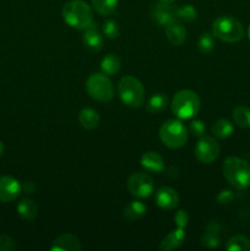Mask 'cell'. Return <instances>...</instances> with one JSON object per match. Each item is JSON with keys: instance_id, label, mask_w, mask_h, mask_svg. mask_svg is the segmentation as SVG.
<instances>
[{"instance_id": "cell-1", "label": "cell", "mask_w": 250, "mask_h": 251, "mask_svg": "<svg viewBox=\"0 0 250 251\" xmlns=\"http://www.w3.org/2000/svg\"><path fill=\"white\" fill-rule=\"evenodd\" d=\"M222 173L225 180L238 190L250 186V164L239 157H228L223 162Z\"/></svg>"}, {"instance_id": "cell-2", "label": "cell", "mask_w": 250, "mask_h": 251, "mask_svg": "<svg viewBox=\"0 0 250 251\" xmlns=\"http://www.w3.org/2000/svg\"><path fill=\"white\" fill-rule=\"evenodd\" d=\"M63 19L70 27L85 29L93 24L92 7L83 0H70L63 7Z\"/></svg>"}, {"instance_id": "cell-3", "label": "cell", "mask_w": 250, "mask_h": 251, "mask_svg": "<svg viewBox=\"0 0 250 251\" xmlns=\"http://www.w3.org/2000/svg\"><path fill=\"white\" fill-rule=\"evenodd\" d=\"M172 112L178 119H193L201 108V100L198 93L191 90H181L174 95L172 100Z\"/></svg>"}, {"instance_id": "cell-4", "label": "cell", "mask_w": 250, "mask_h": 251, "mask_svg": "<svg viewBox=\"0 0 250 251\" xmlns=\"http://www.w3.org/2000/svg\"><path fill=\"white\" fill-rule=\"evenodd\" d=\"M212 36L225 43H237L244 37V27L235 17L223 15L213 21Z\"/></svg>"}, {"instance_id": "cell-5", "label": "cell", "mask_w": 250, "mask_h": 251, "mask_svg": "<svg viewBox=\"0 0 250 251\" xmlns=\"http://www.w3.org/2000/svg\"><path fill=\"white\" fill-rule=\"evenodd\" d=\"M118 95L130 108H140L145 102V87L135 76H124L118 85Z\"/></svg>"}, {"instance_id": "cell-6", "label": "cell", "mask_w": 250, "mask_h": 251, "mask_svg": "<svg viewBox=\"0 0 250 251\" xmlns=\"http://www.w3.org/2000/svg\"><path fill=\"white\" fill-rule=\"evenodd\" d=\"M188 137V129L180 119H169L159 127V139L168 149H180L186 144Z\"/></svg>"}, {"instance_id": "cell-7", "label": "cell", "mask_w": 250, "mask_h": 251, "mask_svg": "<svg viewBox=\"0 0 250 251\" xmlns=\"http://www.w3.org/2000/svg\"><path fill=\"white\" fill-rule=\"evenodd\" d=\"M88 96L98 102L107 103L114 97V87L105 74H92L86 81Z\"/></svg>"}, {"instance_id": "cell-8", "label": "cell", "mask_w": 250, "mask_h": 251, "mask_svg": "<svg viewBox=\"0 0 250 251\" xmlns=\"http://www.w3.org/2000/svg\"><path fill=\"white\" fill-rule=\"evenodd\" d=\"M127 189L135 198L147 199L153 193L154 184L149 174L136 172V173H132L127 179Z\"/></svg>"}, {"instance_id": "cell-9", "label": "cell", "mask_w": 250, "mask_h": 251, "mask_svg": "<svg viewBox=\"0 0 250 251\" xmlns=\"http://www.w3.org/2000/svg\"><path fill=\"white\" fill-rule=\"evenodd\" d=\"M221 152L220 144L212 136H201L195 146V157L203 164H210L218 158Z\"/></svg>"}, {"instance_id": "cell-10", "label": "cell", "mask_w": 250, "mask_h": 251, "mask_svg": "<svg viewBox=\"0 0 250 251\" xmlns=\"http://www.w3.org/2000/svg\"><path fill=\"white\" fill-rule=\"evenodd\" d=\"M22 191V186L17 179L11 176H0V202L7 203L16 200Z\"/></svg>"}, {"instance_id": "cell-11", "label": "cell", "mask_w": 250, "mask_h": 251, "mask_svg": "<svg viewBox=\"0 0 250 251\" xmlns=\"http://www.w3.org/2000/svg\"><path fill=\"white\" fill-rule=\"evenodd\" d=\"M151 17L158 26L166 27L174 20H176L175 9L171 6V4H164L158 1L157 4L152 5Z\"/></svg>"}, {"instance_id": "cell-12", "label": "cell", "mask_w": 250, "mask_h": 251, "mask_svg": "<svg viewBox=\"0 0 250 251\" xmlns=\"http://www.w3.org/2000/svg\"><path fill=\"white\" fill-rule=\"evenodd\" d=\"M154 201H156V205L162 210H174L179 205L180 198H179L178 191L174 190L173 188L163 186L156 191Z\"/></svg>"}, {"instance_id": "cell-13", "label": "cell", "mask_w": 250, "mask_h": 251, "mask_svg": "<svg viewBox=\"0 0 250 251\" xmlns=\"http://www.w3.org/2000/svg\"><path fill=\"white\" fill-rule=\"evenodd\" d=\"M82 43L91 51H96L97 53V51L102 50L104 39H103V34L100 31V28H98L97 24L93 22L91 26L83 29Z\"/></svg>"}, {"instance_id": "cell-14", "label": "cell", "mask_w": 250, "mask_h": 251, "mask_svg": "<svg viewBox=\"0 0 250 251\" xmlns=\"http://www.w3.org/2000/svg\"><path fill=\"white\" fill-rule=\"evenodd\" d=\"M82 249L80 239L71 233H64L53 240L50 251H80Z\"/></svg>"}, {"instance_id": "cell-15", "label": "cell", "mask_w": 250, "mask_h": 251, "mask_svg": "<svg viewBox=\"0 0 250 251\" xmlns=\"http://www.w3.org/2000/svg\"><path fill=\"white\" fill-rule=\"evenodd\" d=\"M140 163L145 171L151 172V173H162L166 168L163 157L154 151L145 152L141 156Z\"/></svg>"}, {"instance_id": "cell-16", "label": "cell", "mask_w": 250, "mask_h": 251, "mask_svg": "<svg viewBox=\"0 0 250 251\" xmlns=\"http://www.w3.org/2000/svg\"><path fill=\"white\" fill-rule=\"evenodd\" d=\"M166 36L169 43L173 46H181L186 39V28L183 26L181 21L174 20L166 26Z\"/></svg>"}, {"instance_id": "cell-17", "label": "cell", "mask_w": 250, "mask_h": 251, "mask_svg": "<svg viewBox=\"0 0 250 251\" xmlns=\"http://www.w3.org/2000/svg\"><path fill=\"white\" fill-rule=\"evenodd\" d=\"M185 240V232H184V228H176V229L172 230L169 234H167V237L159 244V250L162 251H169L176 249V248L180 247L181 244Z\"/></svg>"}, {"instance_id": "cell-18", "label": "cell", "mask_w": 250, "mask_h": 251, "mask_svg": "<svg viewBox=\"0 0 250 251\" xmlns=\"http://www.w3.org/2000/svg\"><path fill=\"white\" fill-rule=\"evenodd\" d=\"M78 122L83 129L93 130L100 123V114L93 108H83L78 113Z\"/></svg>"}, {"instance_id": "cell-19", "label": "cell", "mask_w": 250, "mask_h": 251, "mask_svg": "<svg viewBox=\"0 0 250 251\" xmlns=\"http://www.w3.org/2000/svg\"><path fill=\"white\" fill-rule=\"evenodd\" d=\"M17 213L25 221H33L38 215V206L31 199H22L17 205Z\"/></svg>"}, {"instance_id": "cell-20", "label": "cell", "mask_w": 250, "mask_h": 251, "mask_svg": "<svg viewBox=\"0 0 250 251\" xmlns=\"http://www.w3.org/2000/svg\"><path fill=\"white\" fill-rule=\"evenodd\" d=\"M147 207L144 202L141 201L136 200V201H131V202L127 203L124 208V212H123V216L126 218L127 221H137L140 218L144 217L146 215Z\"/></svg>"}, {"instance_id": "cell-21", "label": "cell", "mask_w": 250, "mask_h": 251, "mask_svg": "<svg viewBox=\"0 0 250 251\" xmlns=\"http://www.w3.org/2000/svg\"><path fill=\"white\" fill-rule=\"evenodd\" d=\"M201 243L203 247L210 248H217L221 244V237H220V226L216 223H211L208 225L207 229H206L205 234L201 237Z\"/></svg>"}, {"instance_id": "cell-22", "label": "cell", "mask_w": 250, "mask_h": 251, "mask_svg": "<svg viewBox=\"0 0 250 251\" xmlns=\"http://www.w3.org/2000/svg\"><path fill=\"white\" fill-rule=\"evenodd\" d=\"M168 105V97L166 93H156L146 103V110L151 114H158L162 113Z\"/></svg>"}, {"instance_id": "cell-23", "label": "cell", "mask_w": 250, "mask_h": 251, "mask_svg": "<svg viewBox=\"0 0 250 251\" xmlns=\"http://www.w3.org/2000/svg\"><path fill=\"white\" fill-rule=\"evenodd\" d=\"M211 130H212L213 136L217 137V139H227V137H229L233 134L234 126H233V124L228 119L221 118V119L216 120L213 123Z\"/></svg>"}, {"instance_id": "cell-24", "label": "cell", "mask_w": 250, "mask_h": 251, "mask_svg": "<svg viewBox=\"0 0 250 251\" xmlns=\"http://www.w3.org/2000/svg\"><path fill=\"white\" fill-rule=\"evenodd\" d=\"M122 68V61L117 54H107L100 61V69L105 75H114Z\"/></svg>"}, {"instance_id": "cell-25", "label": "cell", "mask_w": 250, "mask_h": 251, "mask_svg": "<svg viewBox=\"0 0 250 251\" xmlns=\"http://www.w3.org/2000/svg\"><path fill=\"white\" fill-rule=\"evenodd\" d=\"M233 120L235 124L243 129H248L250 127V108L245 107V105H238L233 109Z\"/></svg>"}, {"instance_id": "cell-26", "label": "cell", "mask_w": 250, "mask_h": 251, "mask_svg": "<svg viewBox=\"0 0 250 251\" xmlns=\"http://www.w3.org/2000/svg\"><path fill=\"white\" fill-rule=\"evenodd\" d=\"M92 7L102 16L112 15L118 7V0H92Z\"/></svg>"}, {"instance_id": "cell-27", "label": "cell", "mask_w": 250, "mask_h": 251, "mask_svg": "<svg viewBox=\"0 0 250 251\" xmlns=\"http://www.w3.org/2000/svg\"><path fill=\"white\" fill-rule=\"evenodd\" d=\"M228 251H250V240L244 235H234L225 244Z\"/></svg>"}, {"instance_id": "cell-28", "label": "cell", "mask_w": 250, "mask_h": 251, "mask_svg": "<svg viewBox=\"0 0 250 251\" xmlns=\"http://www.w3.org/2000/svg\"><path fill=\"white\" fill-rule=\"evenodd\" d=\"M176 20L184 22H193L198 19V10L190 4L181 5L180 7L175 9Z\"/></svg>"}, {"instance_id": "cell-29", "label": "cell", "mask_w": 250, "mask_h": 251, "mask_svg": "<svg viewBox=\"0 0 250 251\" xmlns=\"http://www.w3.org/2000/svg\"><path fill=\"white\" fill-rule=\"evenodd\" d=\"M198 49L202 54H208L215 49V41L212 34L202 33L198 41Z\"/></svg>"}, {"instance_id": "cell-30", "label": "cell", "mask_w": 250, "mask_h": 251, "mask_svg": "<svg viewBox=\"0 0 250 251\" xmlns=\"http://www.w3.org/2000/svg\"><path fill=\"white\" fill-rule=\"evenodd\" d=\"M103 33H104V36L107 37V38L109 39H115L119 37L120 34V27L119 25H118L117 21H114V20H105L104 22H103Z\"/></svg>"}, {"instance_id": "cell-31", "label": "cell", "mask_w": 250, "mask_h": 251, "mask_svg": "<svg viewBox=\"0 0 250 251\" xmlns=\"http://www.w3.org/2000/svg\"><path fill=\"white\" fill-rule=\"evenodd\" d=\"M189 131H190L191 135L196 137H201L205 135L206 131V125L202 120L200 119H194L193 122L189 125Z\"/></svg>"}, {"instance_id": "cell-32", "label": "cell", "mask_w": 250, "mask_h": 251, "mask_svg": "<svg viewBox=\"0 0 250 251\" xmlns=\"http://www.w3.org/2000/svg\"><path fill=\"white\" fill-rule=\"evenodd\" d=\"M16 248V243L11 237L6 234H0V251H11Z\"/></svg>"}, {"instance_id": "cell-33", "label": "cell", "mask_w": 250, "mask_h": 251, "mask_svg": "<svg viewBox=\"0 0 250 251\" xmlns=\"http://www.w3.org/2000/svg\"><path fill=\"white\" fill-rule=\"evenodd\" d=\"M174 221H175L176 227L179 228H185L189 222V215L185 210H180L175 213L174 216Z\"/></svg>"}, {"instance_id": "cell-34", "label": "cell", "mask_w": 250, "mask_h": 251, "mask_svg": "<svg viewBox=\"0 0 250 251\" xmlns=\"http://www.w3.org/2000/svg\"><path fill=\"white\" fill-rule=\"evenodd\" d=\"M234 200V195L230 190H222L217 195V202L220 205H229Z\"/></svg>"}, {"instance_id": "cell-35", "label": "cell", "mask_w": 250, "mask_h": 251, "mask_svg": "<svg viewBox=\"0 0 250 251\" xmlns=\"http://www.w3.org/2000/svg\"><path fill=\"white\" fill-rule=\"evenodd\" d=\"M22 191H25L26 194H33L36 191V184L31 180H27L22 184Z\"/></svg>"}, {"instance_id": "cell-36", "label": "cell", "mask_w": 250, "mask_h": 251, "mask_svg": "<svg viewBox=\"0 0 250 251\" xmlns=\"http://www.w3.org/2000/svg\"><path fill=\"white\" fill-rule=\"evenodd\" d=\"M4 145H2V142L0 141V157L2 156V154H4Z\"/></svg>"}, {"instance_id": "cell-37", "label": "cell", "mask_w": 250, "mask_h": 251, "mask_svg": "<svg viewBox=\"0 0 250 251\" xmlns=\"http://www.w3.org/2000/svg\"><path fill=\"white\" fill-rule=\"evenodd\" d=\"M158 1L164 2V4H172V2H173L174 0H158Z\"/></svg>"}, {"instance_id": "cell-38", "label": "cell", "mask_w": 250, "mask_h": 251, "mask_svg": "<svg viewBox=\"0 0 250 251\" xmlns=\"http://www.w3.org/2000/svg\"><path fill=\"white\" fill-rule=\"evenodd\" d=\"M248 37H249V41H250V25H249V28H248Z\"/></svg>"}]
</instances>
